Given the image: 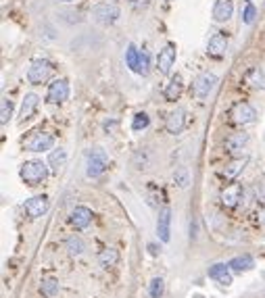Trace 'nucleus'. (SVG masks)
Instances as JSON below:
<instances>
[{"mask_svg": "<svg viewBox=\"0 0 265 298\" xmlns=\"http://www.w3.org/2000/svg\"><path fill=\"white\" fill-rule=\"evenodd\" d=\"M225 50H228V38L223 36V33H215V36H211V40L207 44V52L211 57L221 59L225 55Z\"/></svg>", "mask_w": 265, "mask_h": 298, "instance_id": "6ab92c4d", "label": "nucleus"}, {"mask_svg": "<svg viewBox=\"0 0 265 298\" xmlns=\"http://www.w3.org/2000/svg\"><path fill=\"white\" fill-rule=\"evenodd\" d=\"M257 217H259V223L265 227V208H263V211H259V215H257Z\"/></svg>", "mask_w": 265, "mask_h": 298, "instance_id": "e433bc0d", "label": "nucleus"}, {"mask_svg": "<svg viewBox=\"0 0 265 298\" xmlns=\"http://www.w3.org/2000/svg\"><path fill=\"white\" fill-rule=\"evenodd\" d=\"M11 117H13V102L9 98H3V102H0V123L7 125Z\"/></svg>", "mask_w": 265, "mask_h": 298, "instance_id": "2f4dec72", "label": "nucleus"}, {"mask_svg": "<svg viewBox=\"0 0 265 298\" xmlns=\"http://www.w3.org/2000/svg\"><path fill=\"white\" fill-rule=\"evenodd\" d=\"M244 81L249 83L251 88H255V90H265V73H263V69L253 67L251 71L244 75Z\"/></svg>", "mask_w": 265, "mask_h": 298, "instance_id": "b1692460", "label": "nucleus"}, {"mask_svg": "<svg viewBox=\"0 0 265 298\" xmlns=\"http://www.w3.org/2000/svg\"><path fill=\"white\" fill-rule=\"evenodd\" d=\"M246 163H249V156H236V159H232V161L225 165V169L221 171V178H225V180H236L238 175L242 173V169L246 167Z\"/></svg>", "mask_w": 265, "mask_h": 298, "instance_id": "a211bd4d", "label": "nucleus"}, {"mask_svg": "<svg viewBox=\"0 0 265 298\" xmlns=\"http://www.w3.org/2000/svg\"><path fill=\"white\" fill-rule=\"evenodd\" d=\"M61 286H59V279L57 277H44L40 282V292L44 298H55L59 294Z\"/></svg>", "mask_w": 265, "mask_h": 298, "instance_id": "393cba45", "label": "nucleus"}, {"mask_svg": "<svg viewBox=\"0 0 265 298\" xmlns=\"http://www.w3.org/2000/svg\"><path fill=\"white\" fill-rule=\"evenodd\" d=\"M148 252H150L153 257H157L159 252H161V248H159V246H157V244H153V242H150V244H148Z\"/></svg>", "mask_w": 265, "mask_h": 298, "instance_id": "c9c22d12", "label": "nucleus"}, {"mask_svg": "<svg viewBox=\"0 0 265 298\" xmlns=\"http://www.w3.org/2000/svg\"><path fill=\"white\" fill-rule=\"evenodd\" d=\"M19 178L29 188L42 186L46 182V178H48V167L42 161H25L21 165V169H19Z\"/></svg>", "mask_w": 265, "mask_h": 298, "instance_id": "f257e3e1", "label": "nucleus"}, {"mask_svg": "<svg viewBox=\"0 0 265 298\" xmlns=\"http://www.w3.org/2000/svg\"><path fill=\"white\" fill-rule=\"evenodd\" d=\"M136 73H138V75H148V73H150V55H148V50H144V48L140 50Z\"/></svg>", "mask_w": 265, "mask_h": 298, "instance_id": "cd10ccee", "label": "nucleus"}, {"mask_svg": "<svg viewBox=\"0 0 265 298\" xmlns=\"http://www.w3.org/2000/svg\"><path fill=\"white\" fill-rule=\"evenodd\" d=\"M69 221H71V225L78 232H82L92 223V211L88 206H75L71 211V215H69Z\"/></svg>", "mask_w": 265, "mask_h": 298, "instance_id": "4468645a", "label": "nucleus"}, {"mask_svg": "<svg viewBox=\"0 0 265 298\" xmlns=\"http://www.w3.org/2000/svg\"><path fill=\"white\" fill-rule=\"evenodd\" d=\"M230 117H232V121L236 125H251V123H255V121H257V111H255V107L251 102L240 100V102H236L232 107Z\"/></svg>", "mask_w": 265, "mask_h": 298, "instance_id": "0eeeda50", "label": "nucleus"}, {"mask_svg": "<svg viewBox=\"0 0 265 298\" xmlns=\"http://www.w3.org/2000/svg\"><path fill=\"white\" fill-rule=\"evenodd\" d=\"M50 73H52V65L46 59H33L27 67V81L31 86H40V83L48 81Z\"/></svg>", "mask_w": 265, "mask_h": 298, "instance_id": "20e7f679", "label": "nucleus"}, {"mask_svg": "<svg viewBox=\"0 0 265 298\" xmlns=\"http://www.w3.org/2000/svg\"><path fill=\"white\" fill-rule=\"evenodd\" d=\"M219 77L215 73H201L197 79L192 81V96L197 100H205L211 92L215 90Z\"/></svg>", "mask_w": 265, "mask_h": 298, "instance_id": "39448f33", "label": "nucleus"}, {"mask_svg": "<svg viewBox=\"0 0 265 298\" xmlns=\"http://www.w3.org/2000/svg\"><path fill=\"white\" fill-rule=\"evenodd\" d=\"M55 3H75V0H55Z\"/></svg>", "mask_w": 265, "mask_h": 298, "instance_id": "58836bf2", "label": "nucleus"}, {"mask_svg": "<svg viewBox=\"0 0 265 298\" xmlns=\"http://www.w3.org/2000/svg\"><path fill=\"white\" fill-rule=\"evenodd\" d=\"M48 208H50V200L44 194L42 196H33L29 200H25V204H23V211H25V215L29 219H38V217L46 215Z\"/></svg>", "mask_w": 265, "mask_h": 298, "instance_id": "9b49d317", "label": "nucleus"}, {"mask_svg": "<svg viewBox=\"0 0 265 298\" xmlns=\"http://www.w3.org/2000/svg\"><path fill=\"white\" fill-rule=\"evenodd\" d=\"M228 267L232 269V273H246L255 267V259L251 254H240V257H234L232 261H230Z\"/></svg>", "mask_w": 265, "mask_h": 298, "instance_id": "4be33fe9", "label": "nucleus"}, {"mask_svg": "<svg viewBox=\"0 0 265 298\" xmlns=\"http://www.w3.org/2000/svg\"><path fill=\"white\" fill-rule=\"evenodd\" d=\"M69 98V81L59 77L52 83H48V90H46V102L48 104H61Z\"/></svg>", "mask_w": 265, "mask_h": 298, "instance_id": "6e6552de", "label": "nucleus"}, {"mask_svg": "<svg viewBox=\"0 0 265 298\" xmlns=\"http://www.w3.org/2000/svg\"><path fill=\"white\" fill-rule=\"evenodd\" d=\"M150 125V117L146 113H136L134 119H132V132H144L146 127Z\"/></svg>", "mask_w": 265, "mask_h": 298, "instance_id": "c85d7f7f", "label": "nucleus"}, {"mask_svg": "<svg viewBox=\"0 0 265 298\" xmlns=\"http://www.w3.org/2000/svg\"><path fill=\"white\" fill-rule=\"evenodd\" d=\"M132 3H134V7H140V5L146 7V5H148V0H132Z\"/></svg>", "mask_w": 265, "mask_h": 298, "instance_id": "4c0bfd02", "label": "nucleus"}, {"mask_svg": "<svg viewBox=\"0 0 265 298\" xmlns=\"http://www.w3.org/2000/svg\"><path fill=\"white\" fill-rule=\"evenodd\" d=\"M255 15H257V9H255V5H253V3H246V7L242 9V23L251 25V23L255 21Z\"/></svg>", "mask_w": 265, "mask_h": 298, "instance_id": "72a5a7b5", "label": "nucleus"}, {"mask_svg": "<svg viewBox=\"0 0 265 298\" xmlns=\"http://www.w3.org/2000/svg\"><path fill=\"white\" fill-rule=\"evenodd\" d=\"M109 167V156L102 148H90L86 152V175L88 178H100Z\"/></svg>", "mask_w": 265, "mask_h": 298, "instance_id": "f03ea898", "label": "nucleus"}, {"mask_svg": "<svg viewBox=\"0 0 265 298\" xmlns=\"http://www.w3.org/2000/svg\"><path fill=\"white\" fill-rule=\"evenodd\" d=\"M67 163V150L65 148H55L48 154V167L52 173H59Z\"/></svg>", "mask_w": 265, "mask_h": 298, "instance_id": "5701e85b", "label": "nucleus"}, {"mask_svg": "<svg viewBox=\"0 0 265 298\" xmlns=\"http://www.w3.org/2000/svg\"><path fill=\"white\" fill-rule=\"evenodd\" d=\"M167 3H169V0H167Z\"/></svg>", "mask_w": 265, "mask_h": 298, "instance_id": "ea45409f", "label": "nucleus"}, {"mask_svg": "<svg viewBox=\"0 0 265 298\" xmlns=\"http://www.w3.org/2000/svg\"><path fill=\"white\" fill-rule=\"evenodd\" d=\"M38 104H40V96L38 94H25L23 102H21V109H19V121H27L33 117V113H36L38 109Z\"/></svg>", "mask_w": 265, "mask_h": 298, "instance_id": "f3484780", "label": "nucleus"}, {"mask_svg": "<svg viewBox=\"0 0 265 298\" xmlns=\"http://www.w3.org/2000/svg\"><path fill=\"white\" fill-rule=\"evenodd\" d=\"M52 146H55V138L46 132H31L23 140V148L29 152H46V150H52Z\"/></svg>", "mask_w": 265, "mask_h": 298, "instance_id": "7ed1b4c3", "label": "nucleus"}, {"mask_svg": "<svg viewBox=\"0 0 265 298\" xmlns=\"http://www.w3.org/2000/svg\"><path fill=\"white\" fill-rule=\"evenodd\" d=\"M171 208L169 206H163L161 211H159V219H157V234L161 238V242H169L171 238Z\"/></svg>", "mask_w": 265, "mask_h": 298, "instance_id": "ddd939ff", "label": "nucleus"}, {"mask_svg": "<svg viewBox=\"0 0 265 298\" xmlns=\"http://www.w3.org/2000/svg\"><path fill=\"white\" fill-rule=\"evenodd\" d=\"M173 182L178 184V188H188L190 184V175H188V169L186 167H178L173 173Z\"/></svg>", "mask_w": 265, "mask_h": 298, "instance_id": "473e14b6", "label": "nucleus"}, {"mask_svg": "<svg viewBox=\"0 0 265 298\" xmlns=\"http://www.w3.org/2000/svg\"><path fill=\"white\" fill-rule=\"evenodd\" d=\"M175 44L173 42H169V44H165L161 50H159V57H157V69H159V73L161 75H169L171 73V69H173V65H175Z\"/></svg>", "mask_w": 265, "mask_h": 298, "instance_id": "1a4fd4ad", "label": "nucleus"}, {"mask_svg": "<svg viewBox=\"0 0 265 298\" xmlns=\"http://www.w3.org/2000/svg\"><path fill=\"white\" fill-rule=\"evenodd\" d=\"M65 248H67V252L71 257H80L86 250V244H84V240L80 236H69L65 240Z\"/></svg>", "mask_w": 265, "mask_h": 298, "instance_id": "bb28decb", "label": "nucleus"}, {"mask_svg": "<svg viewBox=\"0 0 265 298\" xmlns=\"http://www.w3.org/2000/svg\"><path fill=\"white\" fill-rule=\"evenodd\" d=\"M246 144H249V134L244 132H236V134H230L225 138V150L230 154H238L246 148Z\"/></svg>", "mask_w": 265, "mask_h": 298, "instance_id": "2eb2a0df", "label": "nucleus"}, {"mask_svg": "<svg viewBox=\"0 0 265 298\" xmlns=\"http://www.w3.org/2000/svg\"><path fill=\"white\" fill-rule=\"evenodd\" d=\"M184 127H186V113H184V111L178 109V111H173V113L167 115V119H165V130H167L169 134L178 136V134L184 132Z\"/></svg>", "mask_w": 265, "mask_h": 298, "instance_id": "dca6fc26", "label": "nucleus"}, {"mask_svg": "<svg viewBox=\"0 0 265 298\" xmlns=\"http://www.w3.org/2000/svg\"><path fill=\"white\" fill-rule=\"evenodd\" d=\"M98 263H100L104 269L115 267L117 263H119V252H117L115 248H102L100 254H98Z\"/></svg>", "mask_w": 265, "mask_h": 298, "instance_id": "a878e982", "label": "nucleus"}, {"mask_svg": "<svg viewBox=\"0 0 265 298\" xmlns=\"http://www.w3.org/2000/svg\"><path fill=\"white\" fill-rule=\"evenodd\" d=\"M219 200L225 208H236L242 200H244V188L240 184H230L221 190L219 194Z\"/></svg>", "mask_w": 265, "mask_h": 298, "instance_id": "9d476101", "label": "nucleus"}, {"mask_svg": "<svg viewBox=\"0 0 265 298\" xmlns=\"http://www.w3.org/2000/svg\"><path fill=\"white\" fill-rule=\"evenodd\" d=\"M232 15H234V3L232 0H215V5H213V19L215 21L223 23Z\"/></svg>", "mask_w": 265, "mask_h": 298, "instance_id": "412c9836", "label": "nucleus"}, {"mask_svg": "<svg viewBox=\"0 0 265 298\" xmlns=\"http://www.w3.org/2000/svg\"><path fill=\"white\" fill-rule=\"evenodd\" d=\"M163 292H165L163 279H161V277H153L150 284H148V296H150V298H161Z\"/></svg>", "mask_w": 265, "mask_h": 298, "instance_id": "c756f323", "label": "nucleus"}, {"mask_svg": "<svg viewBox=\"0 0 265 298\" xmlns=\"http://www.w3.org/2000/svg\"><path fill=\"white\" fill-rule=\"evenodd\" d=\"M138 57H140V50L134 44H128V48H126V65L132 69V71H136V67H138Z\"/></svg>", "mask_w": 265, "mask_h": 298, "instance_id": "7c9ffc66", "label": "nucleus"}, {"mask_svg": "<svg viewBox=\"0 0 265 298\" xmlns=\"http://www.w3.org/2000/svg\"><path fill=\"white\" fill-rule=\"evenodd\" d=\"M90 17H92L96 23L109 27V25H113L119 19V9L115 5H109V3H98V5L92 7Z\"/></svg>", "mask_w": 265, "mask_h": 298, "instance_id": "423d86ee", "label": "nucleus"}, {"mask_svg": "<svg viewBox=\"0 0 265 298\" xmlns=\"http://www.w3.org/2000/svg\"><path fill=\"white\" fill-rule=\"evenodd\" d=\"M255 194H257V198L265 204V173L259 175L257 182H255Z\"/></svg>", "mask_w": 265, "mask_h": 298, "instance_id": "f704fd0d", "label": "nucleus"}, {"mask_svg": "<svg viewBox=\"0 0 265 298\" xmlns=\"http://www.w3.org/2000/svg\"><path fill=\"white\" fill-rule=\"evenodd\" d=\"M209 277L213 279V282H217L219 286H232L234 277H232V269H230L225 263H215V265L209 267Z\"/></svg>", "mask_w": 265, "mask_h": 298, "instance_id": "f8f14e48", "label": "nucleus"}, {"mask_svg": "<svg viewBox=\"0 0 265 298\" xmlns=\"http://www.w3.org/2000/svg\"><path fill=\"white\" fill-rule=\"evenodd\" d=\"M182 92H184V81H182V77H180V75H173V77L169 79V83L165 86L163 98H165L167 102H175V100L182 96Z\"/></svg>", "mask_w": 265, "mask_h": 298, "instance_id": "aec40b11", "label": "nucleus"}]
</instances>
